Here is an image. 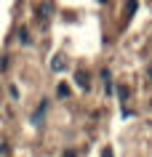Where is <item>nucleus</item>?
Returning <instances> with one entry per match:
<instances>
[{"label":"nucleus","instance_id":"obj_2","mask_svg":"<svg viewBox=\"0 0 152 157\" xmlns=\"http://www.w3.org/2000/svg\"><path fill=\"white\" fill-rule=\"evenodd\" d=\"M101 80H104V91L112 93V75H110V69H104V72H101Z\"/></svg>","mask_w":152,"mask_h":157},{"label":"nucleus","instance_id":"obj_5","mask_svg":"<svg viewBox=\"0 0 152 157\" xmlns=\"http://www.w3.org/2000/svg\"><path fill=\"white\" fill-rule=\"evenodd\" d=\"M19 40H21V43H29V35H27V29H21V32H19Z\"/></svg>","mask_w":152,"mask_h":157},{"label":"nucleus","instance_id":"obj_7","mask_svg":"<svg viewBox=\"0 0 152 157\" xmlns=\"http://www.w3.org/2000/svg\"><path fill=\"white\" fill-rule=\"evenodd\" d=\"M64 157H75V152H67V155H64Z\"/></svg>","mask_w":152,"mask_h":157},{"label":"nucleus","instance_id":"obj_3","mask_svg":"<svg viewBox=\"0 0 152 157\" xmlns=\"http://www.w3.org/2000/svg\"><path fill=\"white\" fill-rule=\"evenodd\" d=\"M59 96H61V99L69 96V85H67V83H59Z\"/></svg>","mask_w":152,"mask_h":157},{"label":"nucleus","instance_id":"obj_1","mask_svg":"<svg viewBox=\"0 0 152 157\" xmlns=\"http://www.w3.org/2000/svg\"><path fill=\"white\" fill-rule=\"evenodd\" d=\"M75 80H77V85H80V88H85V91L91 88V77H88V75H85L83 69H80V72L75 75Z\"/></svg>","mask_w":152,"mask_h":157},{"label":"nucleus","instance_id":"obj_6","mask_svg":"<svg viewBox=\"0 0 152 157\" xmlns=\"http://www.w3.org/2000/svg\"><path fill=\"white\" fill-rule=\"evenodd\" d=\"M104 157H112V152H110V149H104Z\"/></svg>","mask_w":152,"mask_h":157},{"label":"nucleus","instance_id":"obj_4","mask_svg":"<svg viewBox=\"0 0 152 157\" xmlns=\"http://www.w3.org/2000/svg\"><path fill=\"white\" fill-rule=\"evenodd\" d=\"M61 64H64V59H61V56L53 59V69H61Z\"/></svg>","mask_w":152,"mask_h":157},{"label":"nucleus","instance_id":"obj_8","mask_svg":"<svg viewBox=\"0 0 152 157\" xmlns=\"http://www.w3.org/2000/svg\"><path fill=\"white\" fill-rule=\"evenodd\" d=\"M101 3H107V0H101Z\"/></svg>","mask_w":152,"mask_h":157}]
</instances>
